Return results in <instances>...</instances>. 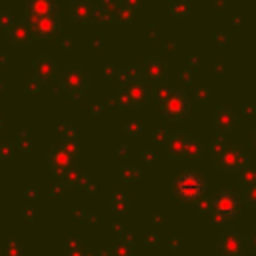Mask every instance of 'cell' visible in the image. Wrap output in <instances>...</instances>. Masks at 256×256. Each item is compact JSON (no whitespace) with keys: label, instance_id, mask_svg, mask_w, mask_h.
<instances>
[{"label":"cell","instance_id":"1","mask_svg":"<svg viewBox=\"0 0 256 256\" xmlns=\"http://www.w3.org/2000/svg\"><path fill=\"white\" fill-rule=\"evenodd\" d=\"M176 190H178V194H180L182 198L194 200V198H198V196L202 194L204 184H202V180H200L196 174H184V176L176 182Z\"/></svg>","mask_w":256,"mask_h":256},{"label":"cell","instance_id":"2","mask_svg":"<svg viewBox=\"0 0 256 256\" xmlns=\"http://www.w3.org/2000/svg\"><path fill=\"white\" fill-rule=\"evenodd\" d=\"M32 4H34V6H40V8L36 10L38 14H46V12L50 10V6H52V4H50V0H34Z\"/></svg>","mask_w":256,"mask_h":256}]
</instances>
